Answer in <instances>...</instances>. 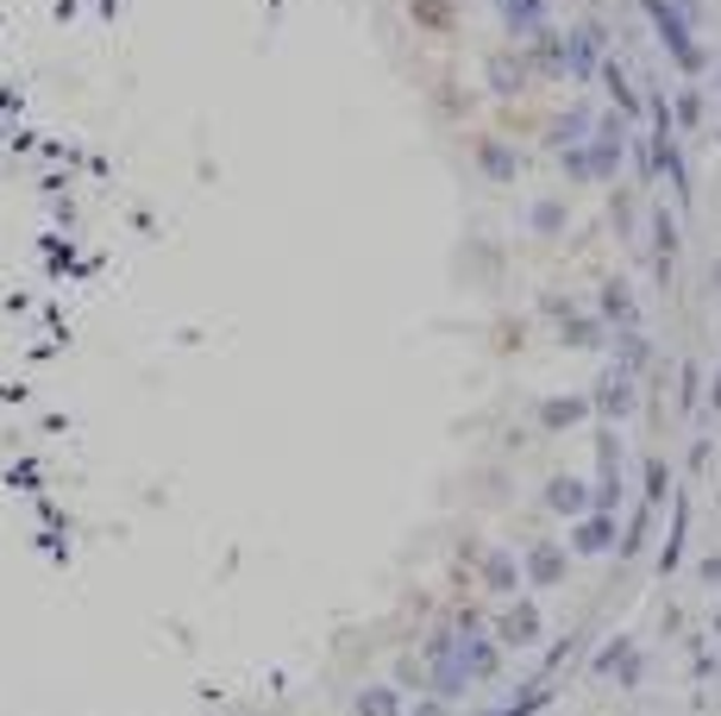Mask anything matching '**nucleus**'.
Returning a JSON list of instances; mask_svg holds the SVG:
<instances>
[{
    "instance_id": "obj_1",
    "label": "nucleus",
    "mask_w": 721,
    "mask_h": 716,
    "mask_svg": "<svg viewBox=\"0 0 721 716\" xmlns=\"http://www.w3.org/2000/svg\"><path fill=\"white\" fill-rule=\"evenodd\" d=\"M640 7H647L652 32L665 38V51L677 57V70H684V76H702V51H697V38L684 32V7H677V0H640Z\"/></svg>"
},
{
    "instance_id": "obj_2",
    "label": "nucleus",
    "mask_w": 721,
    "mask_h": 716,
    "mask_svg": "<svg viewBox=\"0 0 721 716\" xmlns=\"http://www.w3.org/2000/svg\"><path fill=\"white\" fill-rule=\"evenodd\" d=\"M615 139H622V132L602 127L590 152H572V177H584V182H590V177H597V182H602V177H615V164H622V145H615Z\"/></svg>"
},
{
    "instance_id": "obj_3",
    "label": "nucleus",
    "mask_w": 721,
    "mask_h": 716,
    "mask_svg": "<svg viewBox=\"0 0 721 716\" xmlns=\"http://www.w3.org/2000/svg\"><path fill=\"white\" fill-rule=\"evenodd\" d=\"M565 76H577V82L602 76V57H597V32H590V26H584V32H572V51H565Z\"/></svg>"
},
{
    "instance_id": "obj_4",
    "label": "nucleus",
    "mask_w": 721,
    "mask_h": 716,
    "mask_svg": "<svg viewBox=\"0 0 721 716\" xmlns=\"http://www.w3.org/2000/svg\"><path fill=\"white\" fill-rule=\"evenodd\" d=\"M515 32H546V0H496Z\"/></svg>"
},
{
    "instance_id": "obj_5",
    "label": "nucleus",
    "mask_w": 721,
    "mask_h": 716,
    "mask_svg": "<svg viewBox=\"0 0 721 716\" xmlns=\"http://www.w3.org/2000/svg\"><path fill=\"white\" fill-rule=\"evenodd\" d=\"M414 13H421L426 32H446L452 26V7H446V0H414Z\"/></svg>"
},
{
    "instance_id": "obj_6",
    "label": "nucleus",
    "mask_w": 721,
    "mask_h": 716,
    "mask_svg": "<svg viewBox=\"0 0 721 716\" xmlns=\"http://www.w3.org/2000/svg\"><path fill=\"white\" fill-rule=\"evenodd\" d=\"M677 127H702V102H697V95H684V102H677Z\"/></svg>"
},
{
    "instance_id": "obj_7",
    "label": "nucleus",
    "mask_w": 721,
    "mask_h": 716,
    "mask_svg": "<svg viewBox=\"0 0 721 716\" xmlns=\"http://www.w3.org/2000/svg\"><path fill=\"white\" fill-rule=\"evenodd\" d=\"M483 164H490V177H515V157L508 152H490V145H483Z\"/></svg>"
}]
</instances>
